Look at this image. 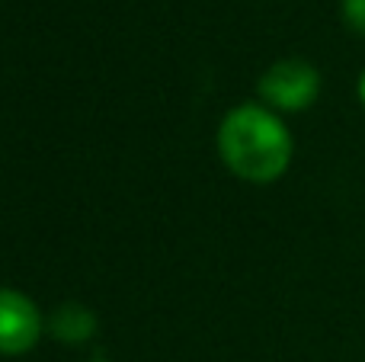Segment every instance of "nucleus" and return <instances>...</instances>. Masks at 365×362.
<instances>
[{
  "mask_svg": "<svg viewBox=\"0 0 365 362\" xmlns=\"http://www.w3.org/2000/svg\"><path fill=\"white\" fill-rule=\"evenodd\" d=\"M218 151L240 180L272 183L292 164V135L272 109L247 103L221 122Z\"/></svg>",
  "mask_w": 365,
  "mask_h": 362,
  "instance_id": "obj_1",
  "label": "nucleus"
},
{
  "mask_svg": "<svg viewBox=\"0 0 365 362\" xmlns=\"http://www.w3.org/2000/svg\"><path fill=\"white\" fill-rule=\"evenodd\" d=\"M317 93H321V74L302 58H285L259 77V96L282 113H302L317 100Z\"/></svg>",
  "mask_w": 365,
  "mask_h": 362,
  "instance_id": "obj_2",
  "label": "nucleus"
},
{
  "mask_svg": "<svg viewBox=\"0 0 365 362\" xmlns=\"http://www.w3.org/2000/svg\"><path fill=\"white\" fill-rule=\"evenodd\" d=\"M42 337V314L23 292L0 289V353L19 356L29 353Z\"/></svg>",
  "mask_w": 365,
  "mask_h": 362,
  "instance_id": "obj_3",
  "label": "nucleus"
},
{
  "mask_svg": "<svg viewBox=\"0 0 365 362\" xmlns=\"http://www.w3.org/2000/svg\"><path fill=\"white\" fill-rule=\"evenodd\" d=\"M93 314L87 311L83 305H61L55 311V318H51V333H55L58 340H87L90 333H93Z\"/></svg>",
  "mask_w": 365,
  "mask_h": 362,
  "instance_id": "obj_4",
  "label": "nucleus"
},
{
  "mask_svg": "<svg viewBox=\"0 0 365 362\" xmlns=\"http://www.w3.org/2000/svg\"><path fill=\"white\" fill-rule=\"evenodd\" d=\"M343 19L353 32L365 36V0H343Z\"/></svg>",
  "mask_w": 365,
  "mask_h": 362,
  "instance_id": "obj_5",
  "label": "nucleus"
},
{
  "mask_svg": "<svg viewBox=\"0 0 365 362\" xmlns=\"http://www.w3.org/2000/svg\"><path fill=\"white\" fill-rule=\"evenodd\" d=\"M359 100H362V106H365V71H362V77H359Z\"/></svg>",
  "mask_w": 365,
  "mask_h": 362,
  "instance_id": "obj_6",
  "label": "nucleus"
}]
</instances>
